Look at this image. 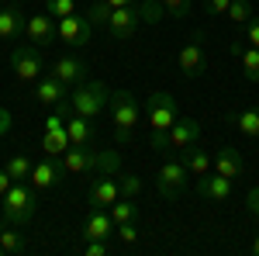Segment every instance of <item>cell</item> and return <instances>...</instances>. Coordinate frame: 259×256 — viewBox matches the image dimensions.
I'll use <instances>...</instances> for the list:
<instances>
[{
  "mask_svg": "<svg viewBox=\"0 0 259 256\" xmlns=\"http://www.w3.org/2000/svg\"><path fill=\"white\" fill-rule=\"evenodd\" d=\"M62 163L69 173H118L121 170V153L118 149H90V145H69L62 153Z\"/></svg>",
  "mask_w": 259,
  "mask_h": 256,
  "instance_id": "cell-1",
  "label": "cell"
},
{
  "mask_svg": "<svg viewBox=\"0 0 259 256\" xmlns=\"http://www.w3.org/2000/svg\"><path fill=\"white\" fill-rule=\"evenodd\" d=\"M0 208H4V218L7 225H31L35 215H38V197H35V187L24 184V180H14L11 191L0 197Z\"/></svg>",
  "mask_w": 259,
  "mask_h": 256,
  "instance_id": "cell-2",
  "label": "cell"
},
{
  "mask_svg": "<svg viewBox=\"0 0 259 256\" xmlns=\"http://www.w3.org/2000/svg\"><path fill=\"white\" fill-rule=\"evenodd\" d=\"M107 104H111V118H114V142L128 145L135 125H139V100L132 90H114Z\"/></svg>",
  "mask_w": 259,
  "mask_h": 256,
  "instance_id": "cell-3",
  "label": "cell"
},
{
  "mask_svg": "<svg viewBox=\"0 0 259 256\" xmlns=\"http://www.w3.org/2000/svg\"><path fill=\"white\" fill-rule=\"evenodd\" d=\"M107 100H111V90L100 80H83V83H76L69 90V107L76 115H83V118H97L100 111L107 107Z\"/></svg>",
  "mask_w": 259,
  "mask_h": 256,
  "instance_id": "cell-4",
  "label": "cell"
},
{
  "mask_svg": "<svg viewBox=\"0 0 259 256\" xmlns=\"http://www.w3.org/2000/svg\"><path fill=\"white\" fill-rule=\"evenodd\" d=\"M187 177H190V170H187V163L177 156H169L166 163L159 166V177H156V191H159L166 201H177L183 191H187Z\"/></svg>",
  "mask_w": 259,
  "mask_h": 256,
  "instance_id": "cell-5",
  "label": "cell"
},
{
  "mask_svg": "<svg viewBox=\"0 0 259 256\" xmlns=\"http://www.w3.org/2000/svg\"><path fill=\"white\" fill-rule=\"evenodd\" d=\"M41 69H45V62H41V49L38 45H18L14 52H11V73L21 80V83H35L41 77Z\"/></svg>",
  "mask_w": 259,
  "mask_h": 256,
  "instance_id": "cell-6",
  "label": "cell"
},
{
  "mask_svg": "<svg viewBox=\"0 0 259 256\" xmlns=\"http://www.w3.org/2000/svg\"><path fill=\"white\" fill-rule=\"evenodd\" d=\"M177 66H180V73H183L187 80L204 77V69H207V52H204V35H200V31H194V35L187 39V45L180 49Z\"/></svg>",
  "mask_w": 259,
  "mask_h": 256,
  "instance_id": "cell-7",
  "label": "cell"
},
{
  "mask_svg": "<svg viewBox=\"0 0 259 256\" xmlns=\"http://www.w3.org/2000/svg\"><path fill=\"white\" fill-rule=\"evenodd\" d=\"M177 100L169 97L166 90H156V94H149V128L152 132H169L173 125H177Z\"/></svg>",
  "mask_w": 259,
  "mask_h": 256,
  "instance_id": "cell-8",
  "label": "cell"
},
{
  "mask_svg": "<svg viewBox=\"0 0 259 256\" xmlns=\"http://www.w3.org/2000/svg\"><path fill=\"white\" fill-rule=\"evenodd\" d=\"M56 35H59L66 45L83 49V45H90V39H94V24H90L87 14H69V18L56 21Z\"/></svg>",
  "mask_w": 259,
  "mask_h": 256,
  "instance_id": "cell-9",
  "label": "cell"
},
{
  "mask_svg": "<svg viewBox=\"0 0 259 256\" xmlns=\"http://www.w3.org/2000/svg\"><path fill=\"white\" fill-rule=\"evenodd\" d=\"M66 163H62V156H49L41 159V163H35L31 166V177H28V184L35 187V191H52V187H59L62 180H66Z\"/></svg>",
  "mask_w": 259,
  "mask_h": 256,
  "instance_id": "cell-10",
  "label": "cell"
},
{
  "mask_svg": "<svg viewBox=\"0 0 259 256\" xmlns=\"http://www.w3.org/2000/svg\"><path fill=\"white\" fill-rule=\"evenodd\" d=\"M139 24H142V18H139V7H135V4L114 7V11H111V21H107V35L124 42V39H132V35L139 31Z\"/></svg>",
  "mask_w": 259,
  "mask_h": 256,
  "instance_id": "cell-11",
  "label": "cell"
},
{
  "mask_svg": "<svg viewBox=\"0 0 259 256\" xmlns=\"http://www.w3.org/2000/svg\"><path fill=\"white\" fill-rule=\"evenodd\" d=\"M24 39L31 42V45H38V49H45V45H52V42L59 39L56 35V18L45 11V14H31V18L24 21Z\"/></svg>",
  "mask_w": 259,
  "mask_h": 256,
  "instance_id": "cell-12",
  "label": "cell"
},
{
  "mask_svg": "<svg viewBox=\"0 0 259 256\" xmlns=\"http://www.w3.org/2000/svg\"><path fill=\"white\" fill-rule=\"evenodd\" d=\"M232 184H235L232 177H221L218 170H214V173L197 177V194L204 197V201H211V204H225V201L232 197Z\"/></svg>",
  "mask_w": 259,
  "mask_h": 256,
  "instance_id": "cell-13",
  "label": "cell"
},
{
  "mask_svg": "<svg viewBox=\"0 0 259 256\" xmlns=\"http://www.w3.org/2000/svg\"><path fill=\"white\" fill-rule=\"evenodd\" d=\"M118 173H97L94 180V187L87 191V201H90V208H111L114 201L121 197V187H118Z\"/></svg>",
  "mask_w": 259,
  "mask_h": 256,
  "instance_id": "cell-14",
  "label": "cell"
},
{
  "mask_svg": "<svg viewBox=\"0 0 259 256\" xmlns=\"http://www.w3.org/2000/svg\"><path fill=\"white\" fill-rule=\"evenodd\" d=\"M200 135H204V128H200L197 118H177V125L169 128V149H190V145H197Z\"/></svg>",
  "mask_w": 259,
  "mask_h": 256,
  "instance_id": "cell-15",
  "label": "cell"
},
{
  "mask_svg": "<svg viewBox=\"0 0 259 256\" xmlns=\"http://www.w3.org/2000/svg\"><path fill=\"white\" fill-rule=\"evenodd\" d=\"M24 35V14H21V4L11 0V4H0V42H11Z\"/></svg>",
  "mask_w": 259,
  "mask_h": 256,
  "instance_id": "cell-16",
  "label": "cell"
},
{
  "mask_svg": "<svg viewBox=\"0 0 259 256\" xmlns=\"http://www.w3.org/2000/svg\"><path fill=\"white\" fill-rule=\"evenodd\" d=\"M114 236V218L107 208H94L87 222H83V239L90 242V239H111Z\"/></svg>",
  "mask_w": 259,
  "mask_h": 256,
  "instance_id": "cell-17",
  "label": "cell"
},
{
  "mask_svg": "<svg viewBox=\"0 0 259 256\" xmlns=\"http://www.w3.org/2000/svg\"><path fill=\"white\" fill-rule=\"evenodd\" d=\"M66 97H69V87H66L62 80H56L52 73L35 80V100H38V104L56 107V104H59V100H66Z\"/></svg>",
  "mask_w": 259,
  "mask_h": 256,
  "instance_id": "cell-18",
  "label": "cell"
},
{
  "mask_svg": "<svg viewBox=\"0 0 259 256\" xmlns=\"http://www.w3.org/2000/svg\"><path fill=\"white\" fill-rule=\"evenodd\" d=\"M52 77L62 80V83L73 90L76 83H83V80H87V62L76 59V56H62L59 62H52Z\"/></svg>",
  "mask_w": 259,
  "mask_h": 256,
  "instance_id": "cell-19",
  "label": "cell"
},
{
  "mask_svg": "<svg viewBox=\"0 0 259 256\" xmlns=\"http://www.w3.org/2000/svg\"><path fill=\"white\" fill-rule=\"evenodd\" d=\"M214 170H218L221 177H242V170H245V159H242L239 149H232V145H221L218 153H214Z\"/></svg>",
  "mask_w": 259,
  "mask_h": 256,
  "instance_id": "cell-20",
  "label": "cell"
},
{
  "mask_svg": "<svg viewBox=\"0 0 259 256\" xmlns=\"http://www.w3.org/2000/svg\"><path fill=\"white\" fill-rule=\"evenodd\" d=\"M66 132H69V138H73V145H94V138H97L90 118H83V115H76V111L66 118Z\"/></svg>",
  "mask_w": 259,
  "mask_h": 256,
  "instance_id": "cell-21",
  "label": "cell"
},
{
  "mask_svg": "<svg viewBox=\"0 0 259 256\" xmlns=\"http://www.w3.org/2000/svg\"><path fill=\"white\" fill-rule=\"evenodd\" d=\"M232 52L239 56V62H242V77L249 80V83H259V49L256 45H232Z\"/></svg>",
  "mask_w": 259,
  "mask_h": 256,
  "instance_id": "cell-22",
  "label": "cell"
},
{
  "mask_svg": "<svg viewBox=\"0 0 259 256\" xmlns=\"http://www.w3.org/2000/svg\"><path fill=\"white\" fill-rule=\"evenodd\" d=\"M180 156H183V163H187L190 177H204V173H211V166H214V159L200 149V142L190 145V149H180Z\"/></svg>",
  "mask_w": 259,
  "mask_h": 256,
  "instance_id": "cell-23",
  "label": "cell"
},
{
  "mask_svg": "<svg viewBox=\"0 0 259 256\" xmlns=\"http://www.w3.org/2000/svg\"><path fill=\"white\" fill-rule=\"evenodd\" d=\"M69 145H73V138H69V132H66V128L41 132V149H45V156H62Z\"/></svg>",
  "mask_w": 259,
  "mask_h": 256,
  "instance_id": "cell-24",
  "label": "cell"
},
{
  "mask_svg": "<svg viewBox=\"0 0 259 256\" xmlns=\"http://www.w3.org/2000/svg\"><path fill=\"white\" fill-rule=\"evenodd\" d=\"M232 121L245 138H259V107H245L239 115H232Z\"/></svg>",
  "mask_w": 259,
  "mask_h": 256,
  "instance_id": "cell-25",
  "label": "cell"
},
{
  "mask_svg": "<svg viewBox=\"0 0 259 256\" xmlns=\"http://www.w3.org/2000/svg\"><path fill=\"white\" fill-rule=\"evenodd\" d=\"M111 218H114V225H121V222H139V204H135V197H118V201L111 204Z\"/></svg>",
  "mask_w": 259,
  "mask_h": 256,
  "instance_id": "cell-26",
  "label": "cell"
},
{
  "mask_svg": "<svg viewBox=\"0 0 259 256\" xmlns=\"http://www.w3.org/2000/svg\"><path fill=\"white\" fill-rule=\"evenodd\" d=\"M0 249H4V256H7V253H28V249H31V242L21 236V232L4 229V232H0Z\"/></svg>",
  "mask_w": 259,
  "mask_h": 256,
  "instance_id": "cell-27",
  "label": "cell"
},
{
  "mask_svg": "<svg viewBox=\"0 0 259 256\" xmlns=\"http://www.w3.org/2000/svg\"><path fill=\"white\" fill-rule=\"evenodd\" d=\"M135 7H139L142 24H159V21L166 18V11H162V0H139Z\"/></svg>",
  "mask_w": 259,
  "mask_h": 256,
  "instance_id": "cell-28",
  "label": "cell"
},
{
  "mask_svg": "<svg viewBox=\"0 0 259 256\" xmlns=\"http://www.w3.org/2000/svg\"><path fill=\"white\" fill-rule=\"evenodd\" d=\"M31 166H35V163L24 156V153H18V156L7 159V166H4V170H7L14 180H28V177H31Z\"/></svg>",
  "mask_w": 259,
  "mask_h": 256,
  "instance_id": "cell-29",
  "label": "cell"
},
{
  "mask_svg": "<svg viewBox=\"0 0 259 256\" xmlns=\"http://www.w3.org/2000/svg\"><path fill=\"white\" fill-rule=\"evenodd\" d=\"M111 11H114V7H111L107 0H94V4H90V11H87V18H90V24H94V28H107Z\"/></svg>",
  "mask_w": 259,
  "mask_h": 256,
  "instance_id": "cell-30",
  "label": "cell"
},
{
  "mask_svg": "<svg viewBox=\"0 0 259 256\" xmlns=\"http://www.w3.org/2000/svg\"><path fill=\"white\" fill-rule=\"evenodd\" d=\"M256 14V7L249 4V0H232V7H228V18L235 21V24H245V21H252Z\"/></svg>",
  "mask_w": 259,
  "mask_h": 256,
  "instance_id": "cell-31",
  "label": "cell"
},
{
  "mask_svg": "<svg viewBox=\"0 0 259 256\" xmlns=\"http://www.w3.org/2000/svg\"><path fill=\"white\" fill-rule=\"evenodd\" d=\"M45 11L52 14V18H69V14H76V0H45Z\"/></svg>",
  "mask_w": 259,
  "mask_h": 256,
  "instance_id": "cell-32",
  "label": "cell"
},
{
  "mask_svg": "<svg viewBox=\"0 0 259 256\" xmlns=\"http://www.w3.org/2000/svg\"><path fill=\"white\" fill-rule=\"evenodd\" d=\"M114 239H118L121 246H135V242H139V229H135V222H121V225H114Z\"/></svg>",
  "mask_w": 259,
  "mask_h": 256,
  "instance_id": "cell-33",
  "label": "cell"
},
{
  "mask_svg": "<svg viewBox=\"0 0 259 256\" xmlns=\"http://www.w3.org/2000/svg\"><path fill=\"white\" fill-rule=\"evenodd\" d=\"M162 11H166V18L183 21L190 14V0H162Z\"/></svg>",
  "mask_w": 259,
  "mask_h": 256,
  "instance_id": "cell-34",
  "label": "cell"
},
{
  "mask_svg": "<svg viewBox=\"0 0 259 256\" xmlns=\"http://www.w3.org/2000/svg\"><path fill=\"white\" fill-rule=\"evenodd\" d=\"M118 187H121V197H139L142 194V180L135 173H121Z\"/></svg>",
  "mask_w": 259,
  "mask_h": 256,
  "instance_id": "cell-35",
  "label": "cell"
},
{
  "mask_svg": "<svg viewBox=\"0 0 259 256\" xmlns=\"http://www.w3.org/2000/svg\"><path fill=\"white\" fill-rule=\"evenodd\" d=\"M111 253H114L111 239H90L87 242V256H111Z\"/></svg>",
  "mask_w": 259,
  "mask_h": 256,
  "instance_id": "cell-36",
  "label": "cell"
},
{
  "mask_svg": "<svg viewBox=\"0 0 259 256\" xmlns=\"http://www.w3.org/2000/svg\"><path fill=\"white\" fill-rule=\"evenodd\" d=\"M245 42L259 49V14H252V21H245Z\"/></svg>",
  "mask_w": 259,
  "mask_h": 256,
  "instance_id": "cell-37",
  "label": "cell"
},
{
  "mask_svg": "<svg viewBox=\"0 0 259 256\" xmlns=\"http://www.w3.org/2000/svg\"><path fill=\"white\" fill-rule=\"evenodd\" d=\"M228 7H232V0H204V11L214 14V18L218 14H228Z\"/></svg>",
  "mask_w": 259,
  "mask_h": 256,
  "instance_id": "cell-38",
  "label": "cell"
},
{
  "mask_svg": "<svg viewBox=\"0 0 259 256\" xmlns=\"http://www.w3.org/2000/svg\"><path fill=\"white\" fill-rule=\"evenodd\" d=\"M245 211L252 218H259V187H252V191L245 194Z\"/></svg>",
  "mask_w": 259,
  "mask_h": 256,
  "instance_id": "cell-39",
  "label": "cell"
},
{
  "mask_svg": "<svg viewBox=\"0 0 259 256\" xmlns=\"http://www.w3.org/2000/svg\"><path fill=\"white\" fill-rule=\"evenodd\" d=\"M56 128H66V115H62V111H52V115L45 118V132H56Z\"/></svg>",
  "mask_w": 259,
  "mask_h": 256,
  "instance_id": "cell-40",
  "label": "cell"
},
{
  "mask_svg": "<svg viewBox=\"0 0 259 256\" xmlns=\"http://www.w3.org/2000/svg\"><path fill=\"white\" fill-rule=\"evenodd\" d=\"M11 125H14L11 111H7V107H0V138H7V135H11Z\"/></svg>",
  "mask_w": 259,
  "mask_h": 256,
  "instance_id": "cell-41",
  "label": "cell"
},
{
  "mask_svg": "<svg viewBox=\"0 0 259 256\" xmlns=\"http://www.w3.org/2000/svg\"><path fill=\"white\" fill-rule=\"evenodd\" d=\"M11 184H14V177H11L7 170H0V197H4L7 191H11Z\"/></svg>",
  "mask_w": 259,
  "mask_h": 256,
  "instance_id": "cell-42",
  "label": "cell"
},
{
  "mask_svg": "<svg viewBox=\"0 0 259 256\" xmlns=\"http://www.w3.org/2000/svg\"><path fill=\"white\" fill-rule=\"evenodd\" d=\"M111 7H128V4H135V0H107Z\"/></svg>",
  "mask_w": 259,
  "mask_h": 256,
  "instance_id": "cell-43",
  "label": "cell"
},
{
  "mask_svg": "<svg viewBox=\"0 0 259 256\" xmlns=\"http://www.w3.org/2000/svg\"><path fill=\"white\" fill-rule=\"evenodd\" d=\"M252 253H256V256H259V236H256V239H252Z\"/></svg>",
  "mask_w": 259,
  "mask_h": 256,
  "instance_id": "cell-44",
  "label": "cell"
},
{
  "mask_svg": "<svg viewBox=\"0 0 259 256\" xmlns=\"http://www.w3.org/2000/svg\"><path fill=\"white\" fill-rule=\"evenodd\" d=\"M4 229H7V218H0V232H4Z\"/></svg>",
  "mask_w": 259,
  "mask_h": 256,
  "instance_id": "cell-45",
  "label": "cell"
},
{
  "mask_svg": "<svg viewBox=\"0 0 259 256\" xmlns=\"http://www.w3.org/2000/svg\"><path fill=\"white\" fill-rule=\"evenodd\" d=\"M0 256H4V249H0Z\"/></svg>",
  "mask_w": 259,
  "mask_h": 256,
  "instance_id": "cell-46",
  "label": "cell"
}]
</instances>
